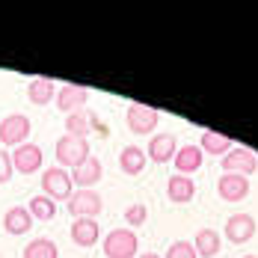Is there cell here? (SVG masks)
Segmentation results:
<instances>
[{
	"label": "cell",
	"instance_id": "obj_2",
	"mask_svg": "<svg viewBox=\"0 0 258 258\" xmlns=\"http://www.w3.org/2000/svg\"><path fill=\"white\" fill-rule=\"evenodd\" d=\"M140 249V237L134 229H113L104 237V255L107 258H134Z\"/></svg>",
	"mask_w": 258,
	"mask_h": 258
},
{
	"label": "cell",
	"instance_id": "obj_17",
	"mask_svg": "<svg viewBox=\"0 0 258 258\" xmlns=\"http://www.w3.org/2000/svg\"><path fill=\"white\" fill-rule=\"evenodd\" d=\"M92 110H78V113H69L66 116V137H78V140H89L92 134Z\"/></svg>",
	"mask_w": 258,
	"mask_h": 258
},
{
	"label": "cell",
	"instance_id": "obj_18",
	"mask_svg": "<svg viewBox=\"0 0 258 258\" xmlns=\"http://www.w3.org/2000/svg\"><path fill=\"white\" fill-rule=\"evenodd\" d=\"M27 98L30 104H36V107H45V104H51L56 98V83L51 78H36L27 83Z\"/></svg>",
	"mask_w": 258,
	"mask_h": 258
},
{
	"label": "cell",
	"instance_id": "obj_13",
	"mask_svg": "<svg viewBox=\"0 0 258 258\" xmlns=\"http://www.w3.org/2000/svg\"><path fill=\"white\" fill-rule=\"evenodd\" d=\"M104 175V166L95 155L86 157V163H80L78 169H72V184H78V190H92Z\"/></svg>",
	"mask_w": 258,
	"mask_h": 258
},
{
	"label": "cell",
	"instance_id": "obj_19",
	"mask_svg": "<svg viewBox=\"0 0 258 258\" xmlns=\"http://www.w3.org/2000/svg\"><path fill=\"white\" fill-rule=\"evenodd\" d=\"M98 237H101L98 220H75V223H72V240H75L78 246L89 249L92 243H98Z\"/></svg>",
	"mask_w": 258,
	"mask_h": 258
},
{
	"label": "cell",
	"instance_id": "obj_20",
	"mask_svg": "<svg viewBox=\"0 0 258 258\" xmlns=\"http://www.w3.org/2000/svg\"><path fill=\"white\" fill-rule=\"evenodd\" d=\"M220 232L217 229H199L196 232V237H193V249H196V255L202 258H217V252H220Z\"/></svg>",
	"mask_w": 258,
	"mask_h": 258
},
{
	"label": "cell",
	"instance_id": "obj_15",
	"mask_svg": "<svg viewBox=\"0 0 258 258\" xmlns=\"http://www.w3.org/2000/svg\"><path fill=\"white\" fill-rule=\"evenodd\" d=\"M166 196L175 202V205H187V202H193V196H196V184L190 175H172V178L166 181Z\"/></svg>",
	"mask_w": 258,
	"mask_h": 258
},
{
	"label": "cell",
	"instance_id": "obj_14",
	"mask_svg": "<svg viewBox=\"0 0 258 258\" xmlns=\"http://www.w3.org/2000/svg\"><path fill=\"white\" fill-rule=\"evenodd\" d=\"M172 163H175V175H190V172H196L202 166V149L199 146H190V143L187 146H178Z\"/></svg>",
	"mask_w": 258,
	"mask_h": 258
},
{
	"label": "cell",
	"instance_id": "obj_30",
	"mask_svg": "<svg viewBox=\"0 0 258 258\" xmlns=\"http://www.w3.org/2000/svg\"><path fill=\"white\" fill-rule=\"evenodd\" d=\"M240 258H258V255H240Z\"/></svg>",
	"mask_w": 258,
	"mask_h": 258
},
{
	"label": "cell",
	"instance_id": "obj_29",
	"mask_svg": "<svg viewBox=\"0 0 258 258\" xmlns=\"http://www.w3.org/2000/svg\"><path fill=\"white\" fill-rule=\"evenodd\" d=\"M137 258H160L157 252H143V255H137Z\"/></svg>",
	"mask_w": 258,
	"mask_h": 258
},
{
	"label": "cell",
	"instance_id": "obj_4",
	"mask_svg": "<svg viewBox=\"0 0 258 258\" xmlns=\"http://www.w3.org/2000/svg\"><path fill=\"white\" fill-rule=\"evenodd\" d=\"M42 190H45V196H48L51 202H56V199H69V196L75 193L72 172L62 169V166H51V169H45V172H42Z\"/></svg>",
	"mask_w": 258,
	"mask_h": 258
},
{
	"label": "cell",
	"instance_id": "obj_5",
	"mask_svg": "<svg viewBox=\"0 0 258 258\" xmlns=\"http://www.w3.org/2000/svg\"><path fill=\"white\" fill-rule=\"evenodd\" d=\"M101 208H104V202L95 190H75L69 196V214L75 220H95L101 214Z\"/></svg>",
	"mask_w": 258,
	"mask_h": 258
},
{
	"label": "cell",
	"instance_id": "obj_10",
	"mask_svg": "<svg viewBox=\"0 0 258 258\" xmlns=\"http://www.w3.org/2000/svg\"><path fill=\"white\" fill-rule=\"evenodd\" d=\"M160 122V113L149 104H131L128 107V128L134 134H152Z\"/></svg>",
	"mask_w": 258,
	"mask_h": 258
},
{
	"label": "cell",
	"instance_id": "obj_25",
	"mask_svg": "<svg viewBox=\"0 0 258 258\" xmlns=\"http://www.w3.org/2000/svg\"><path fill=\"white\" fill-rule=\"evenodd\" d=\"M146 220H149V208L143 205V202H134V205L125 208V223H128V229H134V232H137Z\"/></svg>",
	"mask_w": 258,
	"mask_h": 258
},
{
	"label": "cell",
	"instance_id": "obj_8",
	"mask_svg": "<svg viewBox=\"0 0 258 258\" xmlns=\"http://www.w3.org/2000/svg\"><path fill=\"white\" fill-rule=\"evenodd\" d=\"M146 149H149L146 157H152L157 166H163V163H172V157L178 152V140H175V134L160 131V134H152V140H149Z\"/></svg>",
	"mask_w": 258,
	"mask_h": 258
},
{
	"label": "cell",
	"instance_id": "obj_26",
	"mask_svg": "<svg viewBox=\"0 0 258 258\" xmlns=\"http://www.w3.org/2000/svg\"><path fill=\"white\" fill-rule=\"evenodd\" d=\"M163 258H199V255H196L190 240H175V243H169V249H166Z\"/></svg>",
	"mask_w": 258,
	"mask_h": 258
},
{
	"label": "cell",
	"instance_id": "obj_7",
	"mask_svg": "<svg viewBox=\"0 0 258 258\" xmlns=\"http://www.w3.org/2000/svg\"><path fill=\"white\" fill-rule=\"evenodd\" d=\"M226 240L229 243H246V240H252V234L258 232V223L252 214H246V211H240V214H232L229 220H226Z\"/></svg>",
	"mask_w": 258,
	"mask_h": 258
},
{
	"label": "cell",
	"instance_id": "obj_1",
	"mask_svg": "<svg viewBox=\"0 0 258 258\" xmlns=\"http://www.w3.org/2000/svg\"><path fill=\"white\" fill-rule=\"evenodd\" d=\"M56 166L62 169H78L80 163H86L89 152V140H78V137H59L56 140Z\"/></svg>",
	"mask_w": 258,
	"mask_h": 258
},
{
	"label": "cell",
	"instance_id": "obj_21",
	"mask_svg": "<svg viewBox=\"0 0 258 258\" xmlns=\"http://www.w3.org/2000/svg\"><path fill=\"white\" fill-rule=\"evenodd\" d=\"M146 152L140 149V146H125L122 149V155H119V166H122V172L125 175H140L143 169H146Z\"/></svg>",
	"mask_w": 258,
	"mask_h": 258
},
{
	"label": "cell",
	"instance_id": "obj_28",
	"mask_svg": "<svg viewBox=\"0 0 258 258\" xmlns=\"http://www.w3.org/2000/svg\"><path fill=\"white\" fill-rule=\"evenodd\" d=\"M92 134H98V137H110V128H107L101 119H98V113L92 116Z\"/></svg>",
	"mask_w": 258,
	"mask_h": 258
},
{
	"label": "cell",
	"instance_id": "obj_24",
	"mask_svg": "<svg viewBox=\"0 0 258 258\" xmlns=\"http://www.w3.org/2000/svg\"><path fill=\"white\" fill-rule=\"evenodd\" d=\"M27 211H30V217H33V220L48 223V220H53V214H56V202H51L48 196H33V199H30V205H27Z\"/></svg>",
	"mask_w": 258,
	"mask_h": 258
},
{
	"label": "cell",
	"instance_id": "obj_27",
	"mask_svg": "<svg viewBox=\"0 0 258 258\" xmlns=\"http://www.w3.org/2000/svg\"><path fill=\"white\" fill-rule=\"evenodd\" d=\"M12 155L6 152V149H0V184H6V181L12 178Z\"/></svg>",
	"mask_w": 258,
	"mask_h": 258
},
{
	"label": "cell",
	"instance_id": "obj_22",
	"mask_svg": "<svg viewBox=\"0 0 258 258\" xmlns=\"http://www.w3.org/2000/svg\"><path fill=\"white\" fill-rule=\"evenodd\" d=\"M199 149H205L208 155H214V157H226V155L234 149V143L226 137V134L205 131V134H202V143H199Z\"/></svg>",
	"mask_w": 258,
	"mask_h": 258
},
{
	"label": "cell",
	"instance_id": "obj_16",
	"mask_svg": "<svg viewBox=\"0 0 258 258\" xmlns=\"http://www.w3.org/2000/svg\"><path fill=\"white\" fill-rule=\"evenodd\" d=\"M33 217H30V211L21 205H15V208H9L6 214H3V229H6V234H27L30 229H33Z\"/></svg>",
	"mask_w": 258,
	"mask_h": 258
},
{
	"label": "cell",
	"instance_id": "obj_23",
	"mask_svg": "<svg viewBox=\"0 0 258 258\" xmlns=\"http://www.w3.org/2000/svg\"><path fill=\"white\" fill-rule=\"evenodd\" d=\"M21 258H59V252H56V243L51 237H36V240H30L24 246Z\"/></svg>",
	"mask_w": 258,
	"mask_h": 258
},
{
	"label": "cell",
	"instance_id": "obj_6",
	"mask_svg": "<svg viewBox=\"0 0 258 258\" xmlns=\"http://www.w3.org/2000/svg\"><path fill=\"white\" fill-rule=\"evenodd\" d=\"M30 131H33V125H30V119H27L24 113H9V116L0 122V143L18 149V146L27 143Z\"/></svg>",
	"mask_w": 258,
	"mask_h": 258
},
{
	"label": "cell",
	"instance_id": "obj_9",
	"mask_svg": "<svg viewBox=\"0 0 258 258\" xmlns=\"http://www.w3.org/2000/svg\"><path fill=\"white\" fill-rule=\"evenodd\" d=\"M86 101H89V89H83V86H78V83H66L62 89H56V98H53L56 110H59V113H66V116L83 110Z\"/></svg>",
	"mask_w": 258,
	"mask_h": 258
},
{
	"label": "cell",
	"instance_id": "obj_12",
	"mask_svg": "<svg viewBox=\"0 0 258 258\" xmlns=\"http://www.w3.org/2000/svg\"><path fill=\"white\" fill-rule=\"evenodd\" d=\"M217 193L226 202H240V199L249 196V178L246 175H229V172H223L220 181H217Z\"/></svg>",
	"mask_w": 258,
	"mask_h": 258
},
{
	"label": "cell",
	"instance_id": "obj_11",
	"mask_svg": "<svg viewBox=\"0 0 258 258\" xmlns=\"http://www.w3.org/2000/svg\"><path fill=\"white\" fill-rule=\"evenodd\" d=\"M42 160H45L42 149L33 146V143H24V146H18V149L12 152V169L21 172V175H33V172H39Z\"/></svg>",
	"mask_w": 258,
	"mask_h": 258
},
{
	"label": "cell",
	"instance_id": "obj_3",
	"mask_svg": "<svg viewBox=\"0 0 258 258\" xmlns=\"http://www.w3.org/2000/svg\"><path fill=\"white\" fill-rule=\"evenodd\" d=\"M220 166L229 175H246L249 178L252 172H258V155L246 146H234L226 157H220Z\"/></svg>",
	"mask_w": 258,
	"mask_h": 258
}]
</instances>
